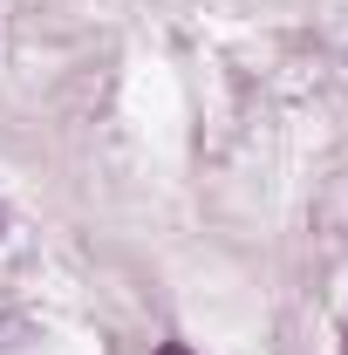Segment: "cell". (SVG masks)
I'll use <instances>...</instances> for the list:
<instances>
[{
    "label": "cell",
    "instance_id": "cell-1",
    "mask_svg": "<svg viewBox=\"0 0 348 355\" xmlns=\"http://www.w3.org/2000/svg\"><path fill=\"white\" fill-rule=\"evenodd\" d=\"M157 355H191V349H184V342H164V349H157Z\"/></svg>",
    "mask_w": 348,
    "mask_h": 355
},
{
    "label": "cell",
    "instance_id": "cell-2",
    "mask_svg": "<svg viewBox=\"0 0 348 355\" xmlns=\"http://www.w3.org/2000/svg\"><path fill=\"white\" fill-rule=\"evenodd\" d=\"M342 355H348V349H342Z\"/></svg>",
    "mask_w": 348,
    "mask_h": 355
}]
</instances>
